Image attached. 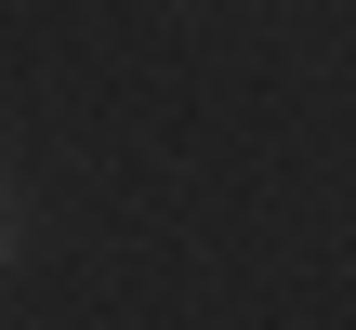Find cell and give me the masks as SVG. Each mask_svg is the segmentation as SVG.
Returning a JSON list of instances; mask_svg holds the SVG:
<instances>
[{"label": "cell", "mask_w": 356, "mask_h": 330, "mask_svg": "<svg viewBox=\"0 0 356 330\" xmlns=\"http://www.w3.org/2000/svg\"><path fill=\"white\" fill-rule=\"evenodd\" d=\"M0 238H13V225H0Z\"/></svg>", "instance_id": "1"}]
</instances>
